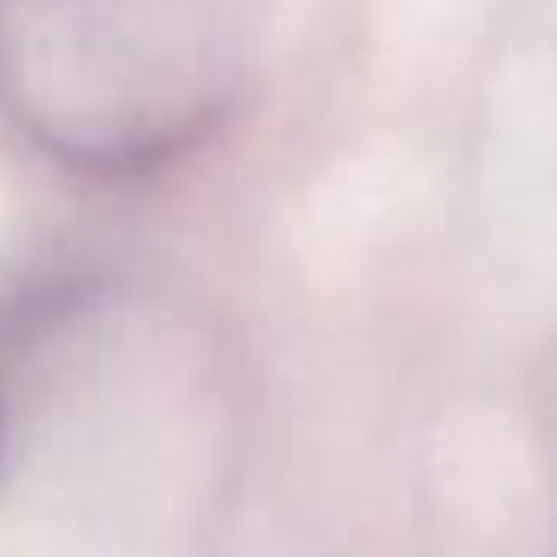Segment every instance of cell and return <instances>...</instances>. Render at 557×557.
Returning a JSON list of instances; mask_svg holds the SVG:
<instances>
[{"label":"cell","mask_w":557,"mask_h":557,"mask_svg":"<svg viewBox=\"0 0 557 557\" xmlns=\"http://www.w3.org/2000/svg\"><path fill=\"white\" fill-rule=\"evenodd\" d=\"M270 0H0V126L85 181L205 150L258 73Z\"/></svg>","instance_id":"6da1fadb"}]
</instances>
